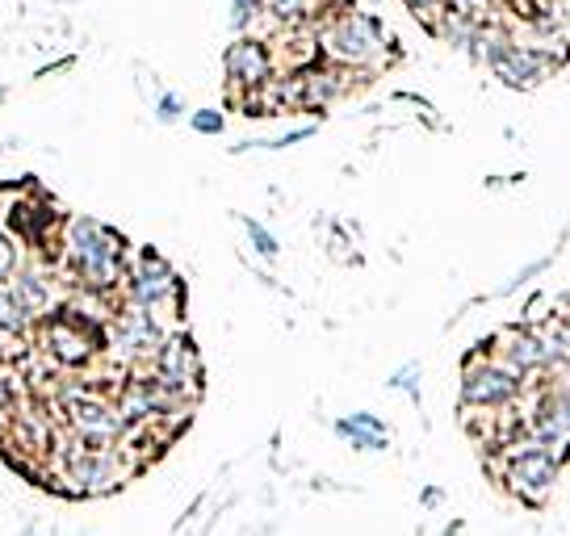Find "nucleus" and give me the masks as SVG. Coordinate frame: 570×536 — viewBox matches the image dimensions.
Wrapping results in <instances>:
<instances>
[{"label": "nucleus", "instance_id": "nucleus-4", "mask_svg": "<svg viewBox=\"0 0 570 536\" xmlns=\"http://www.w3.org/2000/svg\"><path fill=\"white\" fill-rule=\"evenodd\" d=\"M323 47L336 54L340 63H370L382 47V30H377V21L361 18V13H344L327 26Z\"/></svg>", "mask_w": 570, "mask_h": 536}, {"label": "nucleus", "instance_id": "nucleus-22", "mask_svg": "<svg viewBox=\"0 0 570 536\" xmlns=\"http://www.w3.org/2000/svg\"><path fill=\"white\" fill-rule=\"evenodd\" d=\"M9 403H13V386H9V377H4V369H0V415L9 411Z\"/></svg>", "mask_w": 570, "mask_h": 536}, {"label": "nucleus", "instance_id": "nucleus-14", "mask_svg": "<svg viewBox=\"0 0 570 536\" xmlns=\"http://www.w3.org/2000/svg\"><path fill=\"white\" fill-rule=\"evenodd\" d=\"M340 436H348L356 448H386L391 445V431H386V424L382 419H374V415H353V419H340L336 424Z\"/></svg>", "mask_w": 570, "mask_h": 536}, {"label": "nucleus", "instance_id": "nucleus-11", "mask_svg": "<svg viewBox=\"0 0 570 536\" xmlns=\"http://www.w3.org/2000/svg\"><path fill=\"white\" fill-rule=\"evenodd\" d=\"M164 344L160 327H156V310H142V306H130L118 327H114V348L122 357H156V348Z\"/></svg>", "mask_w": 570, "mask_h": 536}, {"label": "nucleus", "instance_id": "nucleus-8", "mask_svg": "<svg viewBox=\"0 0 570 536\" xmlns=\"http://www.w3.org/2000/svg\"><path fill=\"white\" fill-rule=\"evenodd\" d=\"M197 374H202V365H197V353L194 344H189V336H164V344L156 348V377L160 381H168L173 390H197Z\"/></svg>", "mask_w": 570, "mask_h": 536}, {"label": "nucleus", "instance_id": "nucleus-1", "mask_svg": "<svg viewBox=\"0 0 570 536\" xmlns=\"http://www.w3.org/2000/svg\"><path fill=\"white\" fill-rule=\"evenodd\" d=\"M63 244H68V265L71 272L92 289H106L122 277V239L114 231H106L101 222L92 218H71L68 231H63Z\"/></svg>", "mask_w": 570, "mask_h": 536}, {"label": "nucleus", "instance_id": "nucleus-10", "mask_svg": "<svg viewBox=\"0 0 570 536\" xmlns=\"http://www.w3.org/2000/svg\"><path fill=\"white\" fill-rule=\"evenodd\" d=\"M47 348H51V357L63 360V365H85V360L97 353V331L68 310V315H59V319L47 327Z\"/></svg>", "mask_w": 570, "mask_h": 536}, {"label": "nucleus", "instance_id": "nucleus-2", "mask_svg": "<svg viewBox=\"0 0 570 536\" xmlns=\"http://www.w3.org/2000/svg\"><path fill=\"white\" fill-rule=\"evenodd\" d=\"M63 474H68L63 490L71 495H106L126 478L122 461L106 445H89V440L63 448Z\"/></svg>", "mask_w": 570, "mask_h": 536}, {"label": "nucleus", "instance_id": "nucleus-5", "mask_svg": "<svg viewBox=\"0 0 570 536\" xmlns=\"http://www.w3.org/2000/svg\"><path fill=\"white\" fill-rule=\"evenodd\" d=\"M487 59H491V68L499 72V80L512 85V89H533L537 80L550 76V59H546V54L508 47L503 38H491V42H487Z\"/></svg>", "mask_w": 570, "mask_h": 536}, {"label": "nucleus", "instance_id": "nucleus-3", "mask_svg": "<svg viewBox=\"0 0 570 536\" xmlns=\"http://www.w3.org/2000/svg\"><path fill=\"white\" fill-rule=\"evenodd\" d=\"M553 478H558V453H553V448L533 445L508 457V486H512L517 499L541 503L550 495Z\"/></svg>", "mask_w": 570, "mask_h": 536}, {"label": "nucleus", "instance_id": "nucleus-23", "mask_svg": "<svg viewBox=\"0 0 570 536\" xmlns=\"http://www.w3.org/2000/svg\"><path fill=\"white\" fill-rule=\"evenodd\" d=\"M415 374H420V369H415V365H411V369H403V374L394 377L391 386H407V390H411V394H415Z\"/></svg>", "mask_w": 570, "mask_h": 536}, {"label": "nucleus", "instance_id": "nucleus-12", "mask_svg": "<svg viewBox=\"0 0 570 536\" xmlns=\"http://www.w3.org/2000/svg\"><path fill=\"white\" fill-rule=\"evenodd\" d=\"M268 72H273V63H268V51L265 42H256V38H239L227 47V76H232V85L239 89H256V85H265Z\"/></svg>", "mask_w": 570, "mask_h": 536}, {"label": "nucleus", "instance_id": "nucleus-7", "mask_svg": "<svg viewBox=\"0 0 570 536\" xmlns=\"http://www.w3.org/2000/svg\"><path fill=\"white\" fill-rule=\"evenodd\" d=\"M177 298V272L164 265L160 256H142L139 268L130 272V302L142 310H156V306L173 302Z\"/></svg>", "mask_w": 570, "mask_h": 536}, {"label": "nucleus", "instance_id": "nucleus-13", "mask_svg": "<svg viewBox=\"0 0 570 536\" xmlns=\"http://www.w3.org/2000/svg\"><path fill=\"white\" fill-rule=\"evenodd\" d=\"M533 436L546 448H553L558 457L567 453L570 448V394H553V398H546V403L537 407Z\"/></svg>", "mask_w": 570, "mask_h": 536}, {"label": "nucleus", "instance_id": "nucleus-19", "mask_svg": "<svg viewBox=\"0 0 570 536\" xmlns=\"http://www.w3.org/2000/svg\"><path fill=\"white\" fill-rule=\"evenodd\" d=\"M265 0H232V26L235 30H244L252 18H256V9H261Z\"/></svg>", "mask_w": 570, "mask_h": 536}, {"label": "nucleus", "instance_id": "nucleus-17", "mask_svg": "<svg viewBox=\"0 0 570 536\" xmlns=\"http://www.w3.org/2000/svg\"><path fill=\"white\" fill-rule=\"evenodd\" d=\"M223 126H227V118H223L218 109H197V113H194L197 135H223Z\"/></svg>", "mask_w": 570, "mask_h": 536}, {"label": "nucleus", "instance_id": "nucleus-20", "mask_svg": "<svg viewBox=\"0 0 570 536\" xmlns=\"http://www.w3.org/2000/svg\"><path fill=\"white\" fill-rule=\"evenodd\" d=\"M13 268H18V248H13V239H9V235H0V281H9V277H13Z\"/></svg>", "mask_w": 570, "mask_h": 536}, {"label": "nucleus", "instance_id": "nucleus-6", "mask_svg": "<svg viewBox=\"0 0 570 536\" xmlns=\"http://www.w3.org/2000/svg\"><path fill=\"white\" fill-rule=\"evenodd\" d=\"M71 428L80 431L89 445H109L114 436H122L126 428V415L122 407H114V403H106V398H76L71 403Z\"/></svg>", "mask_w": 570, "mask_h": 536}, {"label": "nucleus", "instance_id": "nucleus-18", "mask_svg": "<svg viewBox=\"0 0 570 536\" xmlns=\"http://www.w3.org/2000/svg\"><path fill=\"white\" fill-rule=\"evenodd\" d=\"M244 227H248V235H252V244H256V251H261V256H277V239H273V235L265 231V227H261V222H244Z\"/></svg>", "mask_w": 570, "mask_h": 536}, {"label": "nucleus", "instance_id": "nucleus-15", "mask_svg": "<svg viewBox=\"0 0 570 536\" xmlns=\"http://www.w3.org/2000/svg\"><path fill=\"white\" fill-rule=\"evenodd\" d=\"M18 298L30 306V315L35 310H47L51 306V281H47V272H38V268H21L18 272Z\"/></svg>", "mask_w": 570, "mask_h": 536}, {"label": "nucleus", "instance_id": "nucleus-16", "mask_svg": "<svg viewBox=\"0 0 570 536\" xmlns=\"http://www.w3.org/2000/svg\"><path fill=\"white\" fill-rule=\"evenodd\" d=\"M265 9L277 21H298L311 13V0H265Z\"/></svg>", "mask_w": 570, "mask_h": 536}, {"label": "nucleus", "instance_id": "nucleus-9", "mask_svg": "<svg viewBox=\"0 0 570 536\" xmlns=\"http://www.w3.org/2000/svg\"><path fill=\"white\" fill-rule=\"evenodd\" d=\"M520 386V369L517 365H470L465 369V403L474 407H495V403H508Z\"/></svg>", "mask_w": 570, "mask_h": 536}, {"label": "nucleus", "instance_id": "nucleus-24", "mask_svg": "<svg viewBox=\"0 0 570 536\" xmlns=\"http://www.w3.org/2000/svg\"><path fill=\"white\" fill-rule=\"evenodd\" d=\"M0 101H4V89H0Z\"/></svg>", "mask_w": 570, "mask_h": 536}, {"label": "nucleus", "instance_id": "nucleus-21", "mask_svg": "<svg viewBox=\"0 0 570 536\" xmlns=\"http://www.w3.org/2000/svg\"><path fill=\"white\" fill-rule=\"evenodd\" d=\"M180 113H185V101H180L177 92H164L160 106H156V118H160V122H177Z\"/></svg>", "mask_w": 570, "mask_h": 536}]
</instances>
